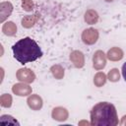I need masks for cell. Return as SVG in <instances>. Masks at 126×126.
<instances>
[{"instance_id": "e0dca14e", "label": "cell", "mask_w": 126, "mask_h": 126, "mask_svg": "<svg viewBox=\"0 0 126 126\" xmlns=\"http://www.w3.org/2000/svg\"><path fill=\"white\" fill-rule=\"evenodd\" d=\"M0 104L3 107H10L12 105V96L9 94H3L0 96Z\"/></svg>"}, {"instance_id": "30bf717a", "label": "cell", "mask_w": 126, "mask_h": 126, "mask_svg": "<svg viewBox=\"0 0 126 126\" xmlns=\"http://www.w3.org/2000/svg\"><path fill=\"white\" fill-rule=\"evenodd\" d=\"M13 11V5L10 2H2L0 4V21L3 23L12 13Z\"/></svg>"}, {"instance_id": "ac0fdd59", "label": "cell", "mask_w": 126, "mask_h": 126, "mask_svg": "<svg viewBox=\"0 0 126 126\" xmlns=\"http://www.w3.org/2000/svg\"><path fill=\"white\" fill-rule=\"evenodd\" d=\"M107 79L110 82H117L120 79V74H119V70L117 68H113L111 69L108 74H107Z\"/></svg>"}, {"instance_id": "6da1fadb", "label": "cell", "mask_w": 126, "mask_h": 126, "mask_svg": "<svg viewBox=\"0 0 126 126\" xmlns=\"http://www.w3.org/2000/svg\"><path fill=\"white\" fill-rule=\"evenodd\" d=\"M14 58L21 64L30 63L42 56V50L35 40L27 36L18 40L12 46Z\"/></svg>"}, {"instance_id": "9a60e30c", "label": "cell", "mask_w": 126, "mask_h": 126, "mask_svg": "<svg viewBox=\"0 0 126 126\" xmlns=\"http://www.w3.org/2000/svg\"><path fill=\"white\" fill-rule=\"evenodd\" d=\"M106 75L103 72H97L94 77V84L96 87H102L106 82Z\"/></svg>"}, {"instance_id": "52a82bcc", "label": "cell", "mask_w": 126, "mask_h": 126, "mask_svg": "<svg viewBox=\"0 0 126 126\" xmlns=\"http://www.w3.org/2000/svg\"><path fill=\"white\" fill-rule=\"evenodd\" d=\"M70 60L76 68H82L85 65L84 54L79 50H74L70 54Z\"/></svg>"}, {"instance_id": "9c48e42d", "label": "cell", "mask_w": 126, "mask_h": 126, "mask_svg": "<svg viewBox=\"0 0 126 126\" xmlns=\"http://www.w3.org/2000/svg\"><path fill=\"white\" fill-rule=\"evenodd\" d=\"M28 105L32 110H39L42 107V98L37 94H32L28 97Z\"/></svg>"}, {"instance_id": "ba28073f", "label": "cell", "mask_w": 126, "mask_h": 126, "mask_svg": "<svg viewBox=\"0 0 126 126\" xmlns=\"http://www.w3.org/2000/svg\"><path fill=\"white\" fill-rule=\"evenodd\" d=\"M51 116L54 120H57V121H65L67 120L68 116H69V113H68V110L64 107H61V106H58V107H55L53 108L52 112H51Z\"/></svg>"}, {"instance_id": "3957f363", "label": "cell", "mask_w": 126, "mask_h": 126, "mask_svg": "<svg viewBox=\"0 0 126 126\" xmlns=\"http://www.w3.org/2000/svg\"><path fill=\"white\" fill-rule=\"evenodd\" d=\"M97 39H98V32L95 29L89 28L82 32V40L85 44L88 45L94 44L97 41Z\"/></svg>"}, {"instance_id": "7402d4cb", "label": "cell", "mask_w": 126, "mask_h": 126, "mask_svg": "<svg viewBox=\"0 0 126 126\" xmlns=\"http://www.w3.org/2000/svg\"><path fill=\"white\" fill-rule=\"evenodd\" d=\"M119 124L122 125V126H125V125H126V115H124V116L121 118V121H120Z\"/></svg>"}, {"instance_id": "8fae6325", "label": "cell", "mask_w": 126, "mask_h": 126, "mask_svg": "<svg viewBox=\"0 0 126 126\" xmlns=\"http://www.w3.org/2000/svg\"><path fill=\"white\" fill-rule=\"evenodd\" d=\"M106 57L110 61H119L123 58V51L119 47H112L107 51Z\"/></svg>"}, {"instance_id": "2e32d148", "label": "cell", "mask_w": 126, "mask_h": 126, "mask_svg": "<svg viewBox=\"0 0 126 126\" xmlns=\"http://www.w3.org/2000/svg\"><path fill=\"white\" fill-rule=\"evenodd\" d=\"M50 71H51L52 75L55 77V79L61 80L64 77V69L60 65H53L50 68Z\"/></svg>"}, {"instance_id": "44dd1931", "label": "cell", "mask_w": 126, "mask_h": 126, "mask_svg": "<svg viewBox=\"0 0 126 126\" xmlns=\"http://www.w3.org/2000/svg\"><path fill=\"white\" fill-rule=\"evenodd\" d=\"M121 72H122V76H123V78H124V80H125V82H126V62L123 64Z\"/></svg>"}, {"instance_id": "277c9868", "label": "cell", "mask_w": 126, "mask_h": 126, "mask_svg": "<svg viewBox=\"0 0 126 126\" xmlns=\"http://www.w3.org/2000/svg\"><path fill=\"white\" fill-rule=\"evenodd\" d=\"M16 77L19 81L21 82H24V83H27V84H30V83H32L35 79V75L34 73L29 69V68H22V69H19L17 71V74H16Z\"/></svg>"}, {"instance_id": "4fadbf2b", "label": "cell", "mask_w": 126, "mask_h": 126, "mask_svg": "<svg viewBox=\"0 0 126 126\" xmlns=\"http://www.w3.org/2000/svg\"><path fill=\"white\" fill-rule=\"evenodd\" d=\"M85 21L89 25H94L98 21V14L94 10H88L85 13Z\"/></svg>"}, {"instance_id": "7c38bea8", "label": "cell", "mask_w": 126, "mask_h": 126, "mask_svg": "<svg viewBox=\"0 0 126 126\" xmlns=\"http://www.w3.org/2000/svg\"><path fill=\"white\" fill-rule=\"evenodd\" d=\"M38 18H39L38 13H35L34 15H27L22 19V26L27 29L32 28L37 22Z\"/></svg>"}, {"instance_id": "8992f818", "label": "cell", "mask_w": 126, "mask_h": 126, "mask_svg": "<svg viewBox=\"0 0 126 126\" xmlns=\"http://www.w3.org/2000/svg\"><path fill=\"white\" fill-rule=\"evenodd\" d=\"M12 91L19 96H26L32 94V88L27 83H18L12 87Z\"/></svg>"}, {"instance_id": "ffe728a7", "label": "cell", "mask_w": 126, "mask_h": 126, "mask_svg": "<svg viewBox=\"0 0 126 126\" xmlns=\"http://www.w3.org/2000/svg\"><path fill=\"white\" fill-rule=\"evenodd\" d=\"M22 7L25 11H32L33 9V2L32 0H23L22 1Z\"/></svg>"}, {"instance_id": "5b68a950", "label": "cell", "mask_w": 126, "mask_h": 126, "mask_svg": "<svg viewBox=\"0 0 126 126\" xmlns=\"http://www.w3.org/2000/svg\"><path fill=\"white\" fill-rule=\"evenodd\" d=\"M106 65V55L101 50L94 52L93 56V66L95 70H101Z\"/></svg>"}, {"instance_id": "5bb4252c", "label": "cell", "mask_w": 126, "mask_h": 126, "mask_svg": "<svg viewBox=\"0 0 126 126\" xmlns=\"http://www.w3.org/2000/svg\"><path fill=\"white\" fill-rule=\"evenodd\" d=\"M2 32H4V34L12 36L17 32V27L13 22H7L3 25L2 27Z\"/></svg>"}, {"instance_id": "cb8c5ba5", "label": "cell", "mask_w": 126, "mask_h": 126, "mask_svg": "<svg viewBox=\"0 0 126 126\" xmlns=\"http://www.w3.org/2000/svg\"><path fill=\"white\" fill-rule=\"evenodd\" d=\"M104 1H106V2H112L113 0H104Z\"/></svg>"}, {"instance_id": "7a4b0ae2", "label": "cell", "mask_w": 126, "mask_h": 126, "mask_svg": "<svg viewBox=\"0 0 126 126\" xmlns=\"http://www.w3.org/2000/svg\"><path fill=\"white\" fill-rule=\"evenodd\" d=\"M91 124L94 126H115L118 117L115 106L107 101H101L94 105L91 110Z\"/></svg>"}, {"instance_id": "603a6c76", "label": "cell", "mask_w": 126, "mask_h": 126, "mask_svg": "<svg viewBox=\"0 0 126 126\" xmlns=\"http://www.w3.org/2000/svg\"><path fill=\"white\" fill-rule=\"evenodd\" d=\"M82 124H86V125H89L90 123H89V122H87V121H81V122H79V125H82Z\"/></svg>"}, {"instance_id": "d6986e66", "label": "cell", "mask_w": 126, "mask_h": 126, "mask_svg": "<svg viewBox=\"0 0 126 126\" xmlns=\"http://www.w3.org/2000/svg\"><path fill=\"white\" fill-rule=\"evenodd\" d=\"M0 123L2 125H7V124L19 125V122L17 120H15L11 115H2L0 117Z\"/></svg>"}]
</instances>
